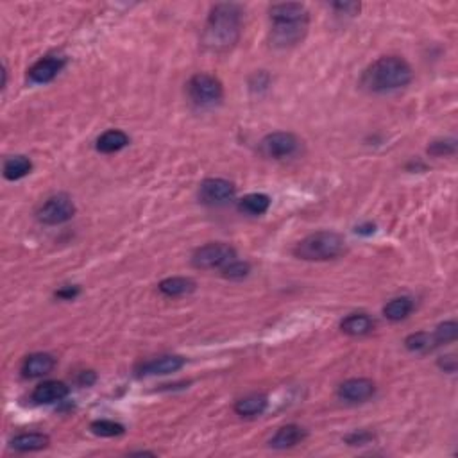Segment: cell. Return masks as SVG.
<instances>
[{
    "instance_id": "e0dca14e",
    "label": "cell",
    "mask_w": 458,
    "mask_h": 458,
    "mask_svg": "<svg viewBox=\"0 0 458 458\" xmlns=\"http://www.w3.org/2000/svg\"><path fill=\"white\" fill-rule=\"evenodd\" d=\"M129 146V136L120 129H110L97 138V151L102 154H113Z\"/></svg>"
},
{
    "instance_id": "4316f807",
    "label": "cell",
    "mask_w": 458,
    "mask_h": 458,
    "mask_svg": "<svg viewBox=\"0 0 458 458\" xmlns=\"http://www.w3.org/2000/svg\"><path fill=\"white\" fill-rule=\"evenodd\" d=\"M457 336H458V324L454 321L442 322V324L435 329V333H433L435 346H439V344L453 342V340H457Z\"/></svg>"
},
{
    "instance_id": "9a60e30c",
    "label": "cell",
    "mask_w": 458,
    "mask_h": 458,
    "mask_svg": "<svg viewBox=\"0 0 458 458\" xmlns=\"http://www.w3.org/2000/svg\"><path fill=\"white\" fill-rule=\"evenodd\" d=\"M56 367V358L49 353H35L25 358L22 365V372L25 378H42L49 375L50 370Z\"/></svg>"
},
{
    "instance_id": "d4e9b609",
    "label": "cell",
    "mask_w": 458,
    "mask_h": 458,
    "mask_svg": "<svg viewBox=\"0 0 458 458\" xmlns=\"http://www.w3.org/2000/svg\"><path fill=\"white\" fill-rule=\"evenodd\" d=\"M405 346H406V349H410V351L423 353V351H430V349L435 348V340H433V335H430V333L419 331V333H412V335L406 336Z\"/></svg>"
},
{
    "instance_id": "ffe728a7",
    "label": "cell",
    "mask_w": 458,
    "mask_h": 458,
    "mask_svg": "<svg viewBox=\"0 0 458 458\" xmlns=\"http://www.w3.org/2000/svg\"><path fill=\"white\" fill-rule=\"evenodd\" d=\"M267 397L264 394H249V396L242 397L235 405V412L242 417H254L260 416L267 409Z\"/></svg>"
},
{
    "instance_id": "277c9868",
    "label": "cell",
    "mask_w": 458,
    "mask_h": 458,
    "mask_svg": "<svg viewBox=\"0 0 458 458\" xmlns=\"http://www.w3.org/2000/svg\"><path fill=\"white\" fill-rule=\"evenodd\" d=\"M188 97L194 104L201 107H211L218 104L224 97V88L222 83L215 76L210 74H195L188 81Z\"/></svg>"
},
{
    "instance_id": "7402d4cb",
    "label": "cell",
    "mask_w": 458,
    "mask_h": 458,
    "mask_svg": "<svg viewBox=\"0 0 458 458\" xmlns=\"http://www.w3.org/2000/svg\"><path fill=\"white\" fill-rule=\"evenodd\" d=\"M269 206H271V197L265 194H249L238 201V210L245 215H252V217L264 215Z\"/></svg>"
},
{
    "instance_id": "44dd1931",
    "label": "cell",
    "mask_w": 458,
    "mask_h": 458,
    "mask_svg": "<svg viewBox=\"0 0 458 458\" xmlns=\"http://www.w3.org/2000/svg\"><path fill=\"white\" fill-rule=\"evenodd\" d=\"M160 292L167 298H180V295L192 294L195 290V281L190 278H167L158 285Z\"/></svg>"
},
{
    "instance_id": "4fadbf2b",
    "label": "cell",
    "mask_w": 458,
    "mask_h": 458,
    "mask_svg": "<svg viewBox=\"0 0 458 458\" xmlns=\"http://www.w3.org/2000/svg\"><path fill=\"white\" fill-rule=\"evenodd\" d=\"M69 396V387L63 382H43L33 390L31 397L36 405H50V403H56V401H61Z\"/></svg>"
},
{
    "instance_id": "7a4b0ae2",
    "label": "cell",
    "mask_w": 458,
    "mask_h": 458,
    "mask_svg": "<svg viewBox=\"0 0 458 458\" xmlns=\"http://www.w3.org/2000/svg\"><path fill=\"white\" fill-rule=\"evenodd\" d=\"M412 66L399 56H383L376 59L363 74V86L370 92L385 93L405 88L412 83Z\"/></svg>"
},
{
    "instance_id": "2e32d148",
    "label": "cell",
    "mask_w": 458,
    "mask_h": 458,
    "mask_svg": "<svg viewBox=\"0 0 458 458\" xmlns=\"http://www.w3.org/2000/svg\"><path fill=\"white\" fill-rule=\"evenodd\" d=\"M305 437L306 432L301 426H298V424H286V426H281L274 433V437L269 440V446L274 447V450H288V447H294L295 444L305 440Z\"/></svg>"
},
{
    "instance_id": "4dcf8cb0",
    "label": "cell",
    "mask_w": 458,
    "mask_h": 458,
    "mask_svg": "<svg viewBox=\"0 0 458 458\" xmlns=\"http://www.w3.org/2000/svg\"><path fill=\"white\" fill-rule=\"evenodd\" d=\"M370 433H367V432H362V433H353V435H349L348 439V442L351 444V446H363V444L367 442V440L370 439Z\"/></svg>"
},
{
    "instance_id": "ba28073f",
    "label": "cell",
    "mask_w": 458,
    "mask_h": 458,
    "mask_svg": "<svg viewBox=\"0 0 458 458\" xmlns=\"http://www.w3.org/2000/svg\"><path fill=\"white\" fill-rule=\"evenodd\" d=\"M235 184L228 180H221V177H211L201 183L199 188V199L201 203L208 204V206H221L228 201L235 197Z\"/></svg>"
},
{
    "instance_id": "5bb4252c",
    "label": "cell",
    "mask_w": 458,
    "mask_h": 458,
    "mask_svg": "<svg viewBox=\"0 0 458 458\" xmlns=\"http://www.w3.org/2000/svg\"><path fill=\"white\" fill-rule=\"evenodd\" d=\"M271 22H305L310 20L308 9L298 2H283V4H274L269 9Z\"/></svg>"
},
{
    "instance_id": "836d02e7",
    "label": "cell",
    "mask_w": 458,
    "mask_h": 458,
    "mask_svg": "<svg viewBox=\"0 0 458 458\" xmlns=\"http://www.w3.org/2000/svg\"><path fill=\"white\" fill-rule=\"evenodd\" d=\"M93 382H95V375H93L92 370H84L83 375L79 376V383L83 387H90Z\"/></svg>"
},
{
    "instance_id": "3957f363",
    "label": "cell",
    "mask_w": 458,
    "mask_h": 458,
    "mask_svg": "<svg viewBox=\"0 0 458 458\" xmlns=\"http://www.w3.org/2000/svg\"><path fill=\"white\" fill-rule=\"evenodd\" d=\"M346 249V240L335 231H317L303 238L294 249V254L306 262H326L340 256Z\"/></svg>"
},
{
    "instance_id": "1f68e13d",
    "label": "cell",
    "mask_w": 458,
    "mask_h": 458,
    "mask_svg": "<svg viewBox=\"0 0 458 458\" xmlns=\"http://www.w3.org/2000/svg\"><path fill=\"white\" fill-rule=\"evenodd\" d=\"M335 9H339V11L346 13V15H355L356 11H360V4H356V2H340V4H335Z\"/></svg>"
},
{
    "instance_id": "f546056e",
    "label": "cell",
    "mask_w": 458,
    "mask_h": 458,
    "mask_svg": "<svg viewBox=\"0 0 458 458\" xmlns=\"http://www.w3.org/2000/svg\"><path fill=\"white\" fill-rule=\"evenodd\" d=\"M439 365L442 367L446 372H454V370H457V358H454V355L442 356V358L439 360Z\"/></svg>"
},
{
    "instance_id": "7c38bea8",
    "label": "cell",
    "mask_w": 458,
    "mask_h": 458,
    "mask_svg": "<svg viewBox=\"0 0 458 458\" xmlns=\"http://www.w3.org/2000/svg\"><path fill=\"white\" fill-rule=\"evenodd\" d=\"M187 363V360L183 356H160V358L149 360V362L141 363L140 367V375L143 376H165L172 375V372H177L180 369H183V365Z\"/></svg>"
},
{
    "instance_id": "30bf717a",
    "label": "cell",
    "mask_w": 458,
    "mask_h": 458,
    "mask_svg": "<svg viewBox=\"0 0 458 458\" xmlns=\"http://www.w3.org/2000/svg\"><path fill=\"white\" fill-rule=\"evenodd\" d=\"M376 385L372 380L367 378H351L346 380L342 385L339 387V397L348 403H363V401L370 399L375 396Z\"/></svg>"
},
{
    "instance_id": "5b68a950",
    "label": "cell",
    "mask_w": 458,
    "mask_h": 458,
    "mask_svg": "<svg viewBox=\"0 0 458 458\" xmlns=\"http://www.w3.org/2000/svg\"><path fill=\"white\" fill-rule=\"evenodd\" d=\"M237 260V251L231 245L222 242H211V244L199 247L192 256V265L201 271H213V269H224L225 265Z\"/></svg>"
},
{
    "instance_id": "8fae6325",
    "label": "cell",
    "mask_w": 458,
    "mask_h": 458,
    "mask_svg": "<svg viewBox=\"0 0 458 458\" xmlns=\"http://www.w3.org/2000/svg\"><path fill=\"white\" fill-rule=\"evenodd\" d=\"M65 66V59L57 56H47L29 69V79L36 84L50 83Z\"/></svg>"
},
{
    "instance_id": "6da1fadb",
    "label": "cell",
    "mask_w": 458,
    "mask_h": 458,
    "mask_svg": "<svg viewBox=\"0 0 458 458\" xmlns=\"http://www.w3.org/2000/svg\"><path fill=\"white\" fill-rule=\"evenodd\" d=\"M242 8L238 4H217L211 8L204 25L203 45L211 52H225L240 38Z\"/></svg>"
},
{
    "instance_id": "484cf974",
    "label": "cell",
    "mask_w": 458,
    "mask_h": 458,
    "mask_svg": "<svg viewBox=\"0 0 458 458\" xmlns=\"http://www.w3.org/2000/svg\"><path fill=\"white\" fill-rule=\"evenodd\" d=\"M90 430L99 437H119L126 432V428H124L122 424L114 423V421L110 419L93 421V423L90 424Z\"/></svg>"
},
{
    "instance_id": "cb8c5ba5",
    "label": "cell",
    "mask_w": 458,
    "mask_h": 458,
    "mask_svg": "<svg viewBox=\"0 0 458 458\" xmlns=\"http://www.w3.org/2000/svg\"><path fill=\"white\" fill-rule=\"evenodd\" d=\"M33 163L25 156H13L8 158L4 163V177L8 181H18L25 177L31 172Z\"/></svg>"
},
{
    "instance_id": "ac0fdd59",
    "label": "cell",
    "mask_w": 458,
    "mask_h": 458,
    "mask_svg": "<svg viewBox=\"0 0 458 458\" xmlns=\"http://www.w3.org/2000/svg\"><path fill=\"white\" fill-rule=\"evenodd\" d=\"M340 328L346 335L351 336H363L369 335L375 329V321L367 315V313H351L340 322Z\"/></svg>"
},
{
    "instance_id": "603a6c76",
    "label": "cell",
    "mask_w": 458,
    "mask_h": 458,
    "mask_svg": "<svg viewBox=\"0 0 458 458\" xmlns=\"http://www.w3.org/2000/svg\"><path fill=\"white\" fill-rule=\"evenodd\" d=\"M413 312V301L410 298H396L392 301H389L383 308V315L389 321H403Z\"/></svg>"
},
{
    "instance_id": "52a82bcc",
    "label": "cell",
    "mask_w": 458,
    "mask_h": 458,
    "mask_svg": "<svg viewBox=\"0 0 458 458\" xmlns=\"http://www.w3.org/2000/svg\"><path fill=\"white\" fill-rule=\"evenodd\" d=\"M299 140L295 134L285 133V131H278V133H271L260 141V153L265 158H272V160H283V158H290L298 153Z\"/></svg>"
},
{
    "instance_id": "8992f818",
    "label": "cell",
    "mask_w": 458,
    "mask_h": 458,
    "mask_svg": "<svg viewBox=\"0 0 458 458\" xmlns=\"http://www.w3.org/2000/svg\"><path fill=\"white\" fill-rule=\"evenodd\" d=\"M36 215H38V221L42 224H63V222H69L76 215V204H74L72 197H69L66 194H57L47 199Z\"/></svg>"
},
{
    "instance_id": "e575fe53",
    "label": "cell",
    "mask_w": 458,
    "mask_h": 458,
    "mask_svg": "<svg viewBox=\"0 0 458 458\" xmlns=\"http://www.w3.org/2000/svg\"><path fill=\"white\" fill-rule=\"evenodd\" d=\"M356 233H362V235H372V233H375V224L360 225V228H356Z\"/></svg>"
},
{
    "instance_id": "f1b7e54d",
    "label": "cell",
    "mask_w": 458,
    "mask_h": 458,
    "mask_svg": "<svg viewBox=\"0 0 458 458\" xmlns=\"http://www.w3.org/2000/svg\"><path fill=\"white\" fill-rule=\"evenodd\" d=\"M454 151H457L454 140L433 141L432 146L428 147V154H432V156H447V154H454Z\"/></svg>"
},
{
    "instance_id": "d6a6232c",
    "label": "cell",
    "mask_w": 458,
    "mask_h": 458,
    "mask_svg": "<svg viewBox=\"0 0 458 458\" xmlns=\"http://www.w3.org/2000/svg\"><path fill=\"white\" fill-rule=\"evenodd\" d=\"M79 294V288L77 286H69V288H63V290H57L56 295L61 299H74Z\"/></svg>"
},
{
    "instance_id": "9c48e42d",
    "label": "cell",
    "mask_w": 458,
    "mask_h": 458,
    "mask_svg": "<svg viewBox=\"0 0 458 458\" xmlns=\"http://www.w3.org/2000/svg\"><path fill=\"white\" fill-rule=\"evenodd\" d=\"M306 31H308V22H272L271 43L279 49L294 47L301 43Z\"/></svg>"
},
{
    "instance_id": "d6986e66",
    "label": "cell",
    "mask_w": 458,
    "mask_h": 458,
    "mask_svg": "<svg viewBox=\"0 0 458 458\" xmlns=\"http://www.w3.org/2000/svg\"><path fill=\"white\" fill-rule=\"evenodd\" d=\"M49 442V435H43V433H20L11 440V447L15 451H20V453H31V451L45 450Z\"/></svg>"
},
{
    "instance_id": "83f0119b",
    "label": "cell",
    "mask_w": 458,
    "mask_h": 458,
    "mask_svg": "<svg viewBox=\"0 0 458 458\" xmlns=\"http://www.w3.org/2000/svg\"><path fill=\"white\" fill-rule=\"evenodd\" d=\"M249 272H251V265L240 260H233L222 269V276L228 279H244Z\"/></svg>"
}]
</instances>
